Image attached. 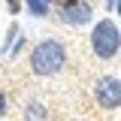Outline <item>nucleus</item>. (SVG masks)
Listing matches in <instances>:
<instances>
[{"label": "nucleus", "mask_w": 121, "mask_h": 121, "mask_svg": "<svg viewBox=\"0 0 121 121\" xmlns=\"http://www.w3.org/2000/svg\"><path fill=\"white\" fill-rule=\"evenodd\" d=\"M52 3H58L60 9H64V6H70V3H76V0H52Z\"/></svg>", "instance_id": "nucleus-8"}, {"label": "nucleus", "mask_w": 121, "mask_h": 121, "mask_svg": "<svg viewBox=\"0 0 121 121\" xmlns=\"http://www.w3.org/2000/svg\"><path fill=\"white\" fill-rule=\"evenodd\" d=\"M6 3H9V12H18V9H21V3H18V0H6Z\"/></svg>", "instance_id": "nucleus-7"}, {"label": "nucleus", "mask_w": 121, "mask_h": 121, "mask_svg": "<svg viewBox=\"0 0 121 121\" xmlns=\"http://www.w3.org/2000/svg\"><path fill=\"white\" fill-rule=\"evenodd\" d=\"M48 3L52 0H27V9H30V15L43 18V15H48Z\"/></svg>", "instance_id": "nucleus-5"}, {"label": "nucleus", "mask_w": 121, "mask_h": 121, "mask_svg": "<svg viewBox=\"0 0 121 121\" xmlns=\"http://www.w3.org/2000/svg\"><path fill=\"white\" fill-rule=\"evenodd\" d=\"M60 18H64L67 24H73V27H79V24H88V21H91V6L76 0V3H70V6H64Z\"/></svg>", "instance_id": "nucleus-4"}, {"label": "nucleus", "mask_w": 121, "mask_h": 121, "mask_svg": "<svg viewBox=\"0 0 121 121\" xmlns=\"http://www.w3.org/2000/svg\"><path fill=\"white\" fill-rule=\"evenodd\" d=\"M91 48H94V55H97L100 60H109V58L118 55L121 33H118V27H115V21H109V18L97 21V27H94V33H91Z\"/></svg>", "instance_id": "nucleus-2"}, {"label": "nucleus", "mask_w": 121, "mask_h": 121, "mask_svg": "<svg viewBox=\"0 0 121 121\" xmlns=\"http://www.w3.org/2000/svg\"><path fill=\"white\" fill-rule=\"evenodd\" d=\"M6 115V97H3V91H0V118Z\"/></svg>", "instance_id": "nucleus-6"}, {"label": "nucleus", "mask_w": 121, "mask_h": 121, "mask_svg": "<svg viewBox=\"0 0 121 121\" xmlns=\"http://www.w3.org/2000/svg\"><path fill=\"white\" fill-rule=\"evenodd\" d=\"M64 64H67V48L58 39H43L30 52V70L36 76H55L64 70Z\"/></svg>", "instance_id": "nucleus-1"}, {"label": "nucleus", "mask_w": 121, "mask_h": 121, "mask_svg": "<svg viewBox=\"0 0 121 121\" xmlns=\"http://www.w3.org/2000/svg\"><path fill=\"white\" fill-rule=\"evenodd\" d=\"M94 100H97V106H103V109H118L121 106V82L112 79V76L97 79V85H94Z\"/></svg>", "instance_id": "nucleus-3"}, {"label": "nucleus", "mask_w": 121, "mask_h": 121, "mask_svg": "<svg viewBox=\"0 0 121 121\" xmlns=\"http://www.w3.org/2000/svg\"><path fill=\"white\" fill-rule=\"evenodd\" d=\"M115 6H118V12H121V0H115Z\"/></svg>", "instance_id": "nucleus-9"}]
</instances>
